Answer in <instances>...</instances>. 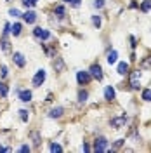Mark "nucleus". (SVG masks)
<instances>
[{
    "instance_id": "1",
    "label": "nucleus",
    "mask_w": 151,
    "mask_h": 153,
    "mask_svg": "<svg viewBox=\"0 0 151 153\" xmlns=\"http://www.w3.org/2000/svg\"><path fill=\"white\" fill-rule=\"evenodd\" d=\"M94 152H108V139L106 137H97L95 139Z\"/></svg>"
},
{
    "instance_id": "2",
    "label": "nucleus",
    "mask_w": 151,
    "mask_h": 153,
    "mask_svg": "<svg viewBox=\"0 0 151 153\" xmlns=\"http://www.w3.org/2000/svg\"><path fill=\"white\" fill-rule=\"evenodd\" d=\"M45 76H47L45 70H38L37 73H35V76H33V85H35V87H40L44 82H45Z\"/></svg>"
},
{
    "instance_id": "3",
    "label": "nucleus",
    "mask_w": 151,
    "mask_h": 153,
    "mask_svg": "<svg viewBox=\"0 0 151 153\" xmlns=\"http://www.w3.org/2000/svg\"><path fill=\"white\" fill-rule=\"evenodd\" d=\"M141 85V71H132L130 73V87L134 91H137Z\"/></svg>"
},
{
    "instance_id": "4",
    "label": "nucleus",
    "mask_w": 151,
    "mask_h": 153,
    "mask_svg": "<svg viewBox=\"0 0 151 153\" xmlns=\"http://www.w3.org/2000/svg\"><path fill=\"white\" fill-rule=\"evenodd\" d=\"M89 73H90V76L92 78H95V80H103V68L99 66V65H92L90 66V70H89Z\"/></svg>"
},
{
    "instance_id": "5",
    "label": "nucleus",
    "mask_w": 151,
    "mask_h": 153,
    "mask_svg": "<svg viewBox=\"0 0 151 153\" xmlns=\"http://www.w3.org/2000/svg\"><path fill=\"white\" fill-rule=\"evenodd\" d=\"M90 78H92V76H90L89 71H78V73H76V80H78L80 85H87V84L90 82Z\"/></svg>"
},
{
    "instance_id": "6",
    "label": "nucleus",
    "mask_w": 151,
    "mask_h": 153,
    "mask_svg": "<svg viewBox=\"0 0 151 153\" xmlns=\"http://www.w3.org/2000/svg\"><path fill=\"white\" fill-rule=\"evenodd\" d=\"M33 35L38 38V40H47V38H50V33H49V30H45V28H35L33 30Z\"/></svg>"
},
{
    "instance_id": "7",
    "label": "nucleus",
    "mask_w": 151,
    "mask_h": 153,
    "mask_svg": "<svg viewBox=\"0 0 151 153\" xmlns=\"http://www.w3.org/2000/svg\"><path fill=\"white\" fill-rule=\"evenodd\" d=\"M12 61L18 65L19 68H24V65H26V59H24V56L21 54V52H14V56H12Z\"/></svg>"
},
{
    "instance_id": "8",
    "label": "nucleus",
    "mask_w": 151,
    "mask_h": 153,
    "mask_svg": "<svg viewBox=\"0 0 151 153\" xmlns=\"http://www.w3.org/2000/svg\"><path fill=\"white\" fill-rule=\"evenodd\" d=\"M23 19H24L28 25H33V23L37 21V12H33V10H26V12L23 14Z\"/></svg>"
},
{
    "instance_id": "9",
    "label": "nucleus",
    "mask_w": 151,
    "mask_h": 153,
    "mask_svg": "<svg viewBox=\"0 0 151 153\" xmlns=\"http://www.w3.org/2000/svg\"><path fill=\"white\" fill-rule=\"evenodd\" d=\"M125 122H127L125 115H122V117H116V118H113V120H111V127H115V129H120V127H123V125H125Z\"/></svg>"
},
{
    "instance_id": "10",
    "label": "nucleus",
    "mask_w": 151,
    "mask_h": 153,
    "mask_svg": "<svg viewBox=\"0 0 151 153\" xmlns=\"http://www.w3.org/2000/svg\"><path fill=\"white\" fill-rule=\"evenodd\" d=\"M31 97H33L31 91H28V89H24V91H19V99H21L23 103H30V101H31Z\"/></svg>"
},
{
    "instance_id": "11",
    "label": "nucleus",
    "mask_w": 151,
    "mask_h": 153,
    "mask_svg": "<svg viewBox=\"0 0 151 153\" xmlns=\"http://www.w3.org/2000/svg\"><path fill=\"white\" fill-rule=\"evenodd\" d=\"M115 89L111 85H108L106 87V89H104V99H106V101H113L115 99Z\"/></svg>"
},
{
    "instance_id": "12",
    "label": "nucleus",
    "mask_w": 151,
    "mask_h": 153,
    "mask_svg": "<svg viewBox=\"0 0 151 153\" xmlns=\"http://www.w3.org/2000/svg\"><path fill=\"white\" fill-rule=\"evenodd\" d=\"M63 113H64V110H63L61 106H56V108H52V110L49 111V117H50V118H59V117H63Z\"/></svg>"
},
{
    "instance_id": "13",
    "label": "nucleus",
    "mask_w": 151,
    "mask_h": 153,
    "mask_svg": "<svg viewBox=\"0 0 151 153\" xmlns=\"http://www.w3.org/2000/svg\"><path fill=\"white\" fill-rule=\"evenodd\" d=\"M21 30H23L21 23H14V25L10 26V33H12L14 37H19V35H21Z\"/></svg>"
},
{
    "instance_id": "14",
    "label": "nucleus",
    "mask_w": 151,
    "mask_h": 153,
    "mask_svg": "<svg viewBox=\"0 0 151 153\" xmlns=\"http://www.w3.org/2000/svg\"><path fill=\"white\" fill-rule=\"evenodd\" d=\"M116 59H118V52H116V51H111V52H108V57H106V61H108L110 65H115V63H116Z\"/></svg>"
},
{
    "instance_id": "15",
    "label": "nucleus",
    "mask_w": 151,
    "mask_h": 153,
    "mask_svg": "<svg viewBox=\"0 0 151 153\" xmlns=\"http://www.w3.org/2000/svg\"><path fill=\"white\" fill-rule=\"evenodd\" d=\"M116 71H118L120 75L129 73V63H120V65H118V68H116Z\"/></svg>"
},
{
    "instance_id": "16",
    "label": "nucleus",
    "mask_w": 151,
    "mask_h": 153,
    "mask_svg": "<svg viewBox=\"0 0 151 153\" xmlns=\"http://www.w3.org/2000/svg\"><path fill=\"white\" fill-rule=\"evenodd\" d=\"M54 70H56V71H63V70H64V63H63L61 57H56V61H54Z\"/></svg>"
},
{
    "instance_id": "17",
    "label": "nucleus",
    "mask_w": 151,
    "mask_h": 153,
    "mask_svg": "<svg viewBox=\"0 0 151 153\" xmlns=\"http://www.w3.org/2000/svg\"><path fill=\"white\" fill-rule=\"evenodd\" d=\"M141 10L142 12H150L151 10V0H144L141 4Z\"/></svg>"
},
{
    "instance_id": "18",
    "label": "nucleus",
    "mask_w": 151,
    "mask_h": 153,
    "mask_svg": "<svg viewBox=\"0 0 151 153\" xmlns=\"http://www.w3.org/2000/svg\"><path fill=\"white\" fill-rule=\"evenodd\" d=\"M87 97H89V92H87V91H80V92H78V103H85Z\"/></svg>"
},
{
    "instance_id": "19",
    "label": "nucleus",
    "mask_w": 151,
    "mask_h": 153,
    "mask_svg": "<svg viewBox=\"0 0 151 153\" xmlns=\"http://www.w3.org/2000/svg\"><path fill=\"white\" fill-rule=\"evenodd\" d=\"M142 99L148 101V103L151 101V89H144V91H142Z\"/></svg>"
},
{
    "instance_id": "20",
    "label": "nucleus",
    "mask_w": 151,
    "mask_h": 153,
    "mask_svg": "<svg viewBox=\"0 0 151 153\" xmlns=\"http://www.w3.org/2000/svg\"><path fill=\"white\" fill-rule=\"evenodd\" d=\"M7 92H9L7 85H5L4 82H0V96H2V97H5V96H7Z\"/></svg>"
},
{
    "instance_id": "21",
    "label": "nucleus",
    "mask_w": 151,
    "mask_h": 153,
    "mask_svg": "<svg viewBox=\"0 0 151 153\" xmlns=\"http://www.w3.org/2000/svg\"><path fill=\"white\" fill-rule=\"evenodd\" d=\"M0 44H2V51H4V52H9V51H10V44L5 40V38H4Z\"/></svg>"
},
{
    "instance_id": "22",
    "label": "nucleus",
    "mask_w": 151,
    "mask_h": 153,
    "mask_svg": "<svg viewBox=\"0 0 151 153\" xmlns=\"http://www.w3.org/2000/svg\"><path fill=\"white\" fill-rule=\"evenodd\" d=\"M19 117H21V120H23V122H28V118H30V115H28L26 110H21V111H19Z\"/></svg>"
},
{
    "instance_id": "23",
    "label": "nucleus",
    "mask_w": 151,
    "mask_h": 153,
    "mask_svg": "<svg viewBox=\"0 0 151 153\" xmlns=\"http://www.w3.org/2000/svg\"><path fill=\"white\" fill-rule=\"evenodd\" d=\"M37 2L38 0H23V5H26V7H35Z\"/></svg>"
},
{
    "instance_id": "24",
    "label": "nucleus",
    "mask_w": 151,
    "mask_h": 153,
    "mask_svg": "<svg viewBox=\"0 0 151 153\" xmlns=\"http://www.w3.org/2000/svg\"><path fill=\"white\" fill-rule=\"evenodd\" d=\"M31 137H33V144H35V146H38V144H40V134L33 132V134H31Z\"/></svg>"
},
{
    "instance_id": "25",
    "label": "nucleus",
    "mask_w": 151,
    "mask_h": 153,
    "mask_svg": "<svg viewBox=\"0 0 151 153\" xmlns=\"http://www.w3.org/2000/svg\"><path fill=\"white\" fill-rule=\"evenodd\" d=\"M92 25H94L95 28H99L101 26V18L99 16H92Z\"/></svg>"
},
{
    "instance_id": "26",
    "label": "nucleus",
    "mask_w": 151,
    "mask_h": 153,
    "mask_svg": "<svg viewBox=\"0 0 151 153\" xmlns=\"http://www.w3.org/2000/svg\"><path fill=\"white\" fill-rule=\"evenodd\" d=\"M50 152H63V148H61L57 143H52L50 144Z\"/></svg>"
},
{
    "instance_id": "27",
    "label": "nucleus",
    "mask_w": 151,
    "mask_h": 153,
    "mask_svg": "<svg viewBox=\"0 0 151 153\" xmlns=\"http://www.w3.org/2000/svg\"><path fill=\"white\" fill-rule=\"evenodd\" d=\"M56 14H59V18H63V16H64V7H63V5H57L56 7Z\"/></svg>"
},
{
    "instance_id": "28",
    "label": "nucleus",
    "mask_w": 151,
    "mask_h": 153,
    "mask_svg": "<svg viewBox=\"0 0 151 153\" xmlns=\"http://www.w3.org/2000/svg\"><path fill=\"white\" fill-rule=\"evenodd\" d=\"M104 5V0H94V7L95 9H101Z\"/></svg>"
},
{
    "instance_id": "29",
    "label": "nucleus",
    "mask_w": 151,
    "mask_h": 153,
    "mask_svg": "<svg viewBox=\"0 0 151 153\" xmlns=\"http://www.w3.org/2000/svg\"><path fill=\"white\" fill-rule=\"evenodd\" d=\"M9 14H10V16H14V18H19V16H21V12H19L18 9H10Z\"/></svg>"
},
{
    "instance_id": "30",
    "label": "nucleus",
    "mask_w": 151,
    "mask_h": 153,
    "mask_svg": "<svg viewBox=\"0 0 151 153\" xmlns=\"http://www.w3.org/2000/svg\"><path fill=\"white\" fill-rule=\"evenodd\" d=\"M0 76H2V78H5V76H7V66L0 68Z\"/></svg>"
},
{
    "instance_id": "31",
    "label": "nucleus",
    "mask_w": 151,
    "mask_h": 153,
    "mask_svg": "<svg viewBox=\"0 0 151 153\" xmlns=\"http://www.w3.org/2000/svg\"><path fill=\"white\" fill-rule=\"evenodd\" d=\"M19 152H21V153H26V152H30V146H28V144H23V146L19 148Z\"/></svg>"
},
{
    "instance_id": "32",
    "label": "nucleus",
    "mask_w": 151,
    "mask_h": 153,
    "mask_svg": "<svg viewBox=\"0 0 151 153\" xmlns=\"http://www.w3.org/2000/svg\"><path fill=\"white\" fill-rule=\"evenodd\" d=\"M10 31V25H5V30H4V37H7Z\"/></svg>"
},
{
    "instance_id": "33",
    "label": "nucleus",
    "mask_w": 151,
    "mask_h": 153,
    "mask_svg": "<svg viewBox=\"0 0 151 153\" xmlns=\"http://www.w3.org/2000/svg\"><path fill=\"white\" fill-rule=\"evenodd\" d=\"M82 150H84V152H90V148H89V144H82Z\"/></svg>"
},
{
    "instance_id": "34",
    "label": "nucleus",
    "mask_w": 151,
    "mask_h": 153,
    "mask_svg": "<svg viewBox=\"0 0 151 153\" xmlns=\"http://www.w3.org/2000/svg\"><path fill=\"white\" fill-rule=\"evenodd\" d=\"M123 144V139H118V141H116V143H115V146H116V148H120V146H122Z\"/></svg>"
},
{
    "instance_id": "35",
    "label": "nucleus",
    "mask_w": 151,
    "mask_h": 153,
    "mask_svg": "<svg viewBox=\"0 0 151 153\" xmlns=\"http://www.w3.org/2000/svg\"><path fill=\"white\" fill-rule=\"evenodd\" d=\"M144 66H151V57H150V59H146V61H144Z\"/></svg>"
},
{
    "instance_id": "36",
    "label": "nucleus",
    "mask_w": 151,
    "mask_h": 153,
    "mask_svg": "<svg viewBox=\"0 0 151 153\" xmlns=\"http://www.w3.org/2000/svg\"><path fill=\"white\" fill-rule=\"evenodd\" d=\"M0 152H10V148H4V146H0Z\"/></svg>"
},
{
    "instance_id": "37",
    "label": "nucleus",
    "mask_w": 151,
    "mask_h": 153,
    "mask_svg": "<svg viewBox=\"0 0 151 153\" xmlns=\"http://www.w3.org/2000/svg\"><path fill=\"white\" fill-rule=\"evenodd\" d=\"M63 2H68V4H70V2H71V4H73V0H63Z\"/></svg>"
},
{
    "instance_id": "38",
    "label": "nucleus",
    "mask_w": 151,
    "mask_h": 153,
    "mask_svg": "<svg viewBox=\"0 0 151 153\" xmlns=\"http://www.w3.org/2000/svg\"><path fill=\"white\" fill-rule=\"evenodd\" d=\"M7 2H10V0H7Z\"/></svg>"
}]
</instances>
